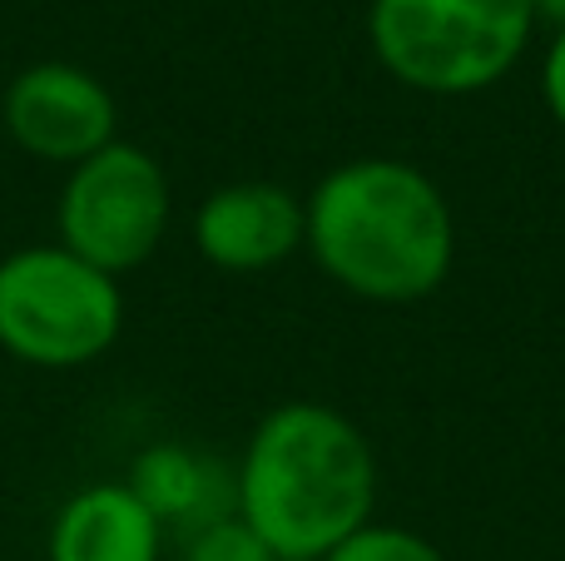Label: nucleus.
<instances>
[{"label": "nucleus", "mask_w": 565, "mask_h": 561, "mask_svg": "<svg viewBox=\"0 0 565 561\" xmlns=\"http://www.w3.org/2000/svg\"><path fill=\"white\" fill-rule=\"evenodd\" d=\"M302 248L338 288L367 304H417L457 264V214L412 159L358 155L302 199Z\"/></svg>", "instance_id": "nucleus-1"}, {"label": "nucleus", "mask_w": 565, "mask_h": 561, "mask_svg": "<svg viewBox=\"0 0 565 561\" xmlns=\"http://www.w3.org/2000/svg\"><path fill=\"white\" fill-rule=\"evenodd\" d=\"M238 517L278 561H322L377 507V453L348 413L312 398L258 417L234 467Z\"/></svg>", "instance_id": "nucleus-2"}, {"label": "nucleus", "mask_w": 565, "mask_h": 561, "mask_svg": "<svg viewBox=\"0 0 565 561\" xmlns=\"http://www.w3.org/2000/svg\"><path fill=\"white\" fill-rule=\"evenodd\" d=\"M536 30L531 0H372L377 65L417 95L461 99L501 85Z\"/></svg>", "instance_id": "nucleus-3"}, {"label": "nucleus", "mask_w": 565, "mask_h": 561, "mask_svg": "<svg viewBox=\"0 0 565 561\" xmlns=\"http://www.w3.org/2000/svg\"><path fill=\"white\" fill-rule=\"evenodd\" d=\"M119 278L60 244L0 258V348L30 368H85L119 343Z\"/></svg>", "instance_id": "nucleus-4"}, {"label": "nucleus", "mask_w": 565, "mask_h": 561, "mask_svg": "<svg viewBox=\"0 0 565 561\" xmlns=\"http://www.w3.org/2000/svg\"><path fill=\"white\" fill-rule=\"evenodd\" d=\"M174 189L145 145L109 139L89 159L70 165L55 204V244L105 274H129L169 234Z\"/></svg>", "instance_id": "nucleus-5"}, {"label": "nucleus", "mask_w": 565, "mask_h": 561, "mask_svg": "<svg viewBox=\"0 0 565 561\" xmlns=\"http://www.w3.org/2000/svg\"><path fill=\"white\" fill-rule=\"evenodd\" d=\"M0 125L15 139V149L70 169L119 139V105L99 75L70 60H40L6 85Z\"/></svg>", "instance_id": "nucleus-6"}, {"label": "nucleus", "mask_w": 565, "mask_h": 561, "mask_svg": "<svg viewBox=\"0 0 565 561\" xmlns=\"http://www.w3.org/2000/svg\"><path fill=\"white\" fill-rule=\"evenodd\" d=\"M194 248L224 274H264L302 248V199L274 179H234L194 209Z\"/></svg>", "instance_id": "nucleus-7"}, {"label": "nucleus", "mask_w": 565, "mask_h": 561, "mask_svg": "<svg viewBox=\"0 0 565 561\" xmlns=\"http://www.w3.org/2000/svg\"><path fill=\"white\" fill-rule=\"evenodd\" d=\"M164 527L129 483H89L55 512L45 537L50 561H159Z\"/></svg>", "instance_id": "nucleus-8"}, {"label": "nucleus", "mask_w": 565, "mask_h": 561, "mask_svg": "<svg viewBox=\"0 0 565 561\" xmlns=\"http://www.w3.org/2000/svg\"><path fill=\"white\" fill-rule=\"evenodd\" d=\"M129 487L135 497L159 517V527H174L179 537L199 532V527L218 522V517L238 512L234 493V467L218 457L199 453L189 443H154L135 457L129 467Z\"/></svg>", "instance_id": "nucleus-9"}, {"label": "nucleus", "mask_w": 565, "mask_h": 561, "mask_svg": "<svg viewBox=\"0 0 565 561\" xmlns=\"http://www.w3.org/2000/svg\"><path fill=\"white\" fill-rule=\"evenodd\" d=\"M322 561H451L437 542H427L422 532L387 522H367L362 532H352L342 547H332Z\"/></svg>", "instance_id": "nucleus-10"}, {"label": "nucleus", "mask_w": 565, "mask_h": 561, "mask_svg": "<svg viewBox=\"0 0 565 561\" xmlns=\"http://www.w3.org/2000/svg\"><path fill=\"white\" fill-rule=\"evenodd\" d=\"M179 561H278V557H274V547L234 512V517H218V522L189 532L184 547H179Z\"/></svg>", "instance_id": "nucleus-11"}, {"label": "nucleus", "mask_w": 565, "mask_h": 561, "mask_svg": "<svg viewBox=\"0 0 565 561\" xmlns=\"http://www.w3.org/2000/svg\"><path fill=\"white\" fill-rule=\"evenodd\" d=\"M541 99H546V115L565 129V25H556L546 55H541Z\"/></svg>", "instance_id": "nucleus-12"}, {"label": "nucleus", "mask_w": 565, "mask_h": 561, "mask_svg": "<svg viewBox=\"0 0 565 561\" xmlns=\"http://www.w3.org/2000/svg\"><path fill=\"white\" fill-rule=\"evenodd\" d=\"M536 6V20L546 15V20H556V25H565V0H531Z\"/></svg>", "instance_id": "nucleus-13"}]
</instances>
